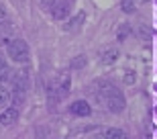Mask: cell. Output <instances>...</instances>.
<instances>
[{
    "label": "cell",
    "instance_id": "cell-1",
    "mask_svg": "<svg viewBox=\"0 0 157 139\" xmlns=\"http://www.w3.org/2000/svg\"><path fill=\"white\" fill-rule=\"evenodd\" d=\"M92 92L96 96V100L112 115H118V113H122L127 109V98H124L122 90H118V86H114L112 82L98 80L92 86Z\"/></svg>",
    "mask_w": 157,
    "mask_h": 139
},
{
    "label": "cell",
    "instance_id": "cell-2",
    "mask_svg": "<svg viewBox=\"0 0 157 139\" xmlns=\"http://www.w3.org/2000/svg\"><path fill=\"white\" fill-rule=\"evenodd\" d=\"M6 55L14 62V64H27L31 58V49L27 45L25 39H18V37H12V39L6 41Z\"/></svg>",
    "mask_w": 157,
    "mask_h": 139
},
{
    "label": "cell",
    "instance_id": "cell-3",
    "mask_svg": "<svg viewBox=\"0 0 157 139\" xmlns=\"http://www.w3.org/2000/svg\"><path fill=\"white\" fill-rule=\"evenodd\" d=\"M53 92H55V96H57L59 100H63L67 94H70L71 90V74L67 72V70H61V72H57V76H55V80H53Z\"/></svg>",
    "mask_w": 157,
    "mask_h": 139
},
{
    "label": "cell",
    "instance_id": "cell-4",
    "mask_svg": "<svg viewBox=\"0 0 157 139\" xmlns=\"http://www.w3.org/2000/svg\"><path fill=\"white\" fill-rule=\"evenodd\" d=\"M45 6L47 10H49V14H51L53 18H65L67 14H70V2L67 0H45Z\"/></svg>",
    "mask_w": 157,
    "mask_h": 139
},
{
    "label": "cell",
    "instance_id": "cell-5",
    "mask_svg": "<svg viewBox=\"0 0 157 139\" xmlns=\"http://www.w3.org/2000/svg\"><path fill=\"white\" fill-rule=\"evenodd\" d=\"M92 139H128V135L127 131H122L118 127H104V129H98Z\"/></svg>",
    "mask_w": 157,
    "mask_h": 139
},
{
    "label": "cell",
    "instance_id": "cell-6",
    "mask_svg": "<svg viewBox=\"0 0 157 139\" xmlns=\"http://www.w3.org/2000/svg\"><path fill=\"white\" fill-rule=\"evenodd\" d=\"M118 58H121V51H118V47H114V45H108L100 51V64H104V66L117 64Z\"/></svg>",
    "mask_w": 157,
    "mask_h": 139
},
{
    "label": "cell",
    "instance_id": "cell-7",
    "mask_svg": "<svg viewBox=\"0 0 157 139\" xmlns=\"http://www.w3.org/2000/svg\"><path fill=\"white\" fill-rule=\"evenodd\" d=\"M70 113L74 117H90L92 115V106L88 100H74L70 104Z\"/></svg>",
    "mask_w": 157,
    "mask_h": 139
},
{
    "label": "cell",
    "instance_id": "cell-8",
    "mask_svg": "<svg viewBox=\"0 0 157 139\" xmlns=\"http://www.w3.org/2000/svg\"><path fill=\"white\" fill-rule=\"evenodd\" d=\"M18 121V109L17 106H6L2 113H0V125L2 127H8L12 123Z\"/></svg>",
    "mask_w": 157,
    "mask_h": 139
},
{
    "label": "cell",
    "instance_id": "cell-9",
    "mask_svg": "<svg viewBox=\"0 0 157 139\" xmlns=\"http://www.w3.org/2000/svg\"><path fill=\"white\" fill-rule=\"evenodd\" d=\"M84 23H86V12H78L74 18H70V21H67V25H65L63 29H65V31H71V33H74V31H80Z\"/></svg>",
    "mask_w": 157,
    "mask_h": 139
},
{
    "label": "cell",
    "instance_id": "cell-10",
    "mask_svg": "<svg viewBox=\"0 0 157 139\" xmlns=\"http://www.w3.org/2000/svg\"><path fill=\"white\" fill-rule=\"evenodd\" d=\"M131 35H133V27H131L128 23H121L117 27V41L118 43H124Z\"/></svg>",
    "mask_w": 157,
    "mask_h": 139
},
{
    "label": "cell",
    "instance_id": "cell-11",
    "mask_svg": "<svg viewBox=\"0 0 157 139\" xmlns=\"http://www.w3.org/2000/svg\"><path fill=\"white\" fill-rule=\"evenodd\" d=\"M10 100H12V92L4 86V84H0V106L6 109V106L10 104Z\"/></svg>",
    "mask_w": 157,
    "mask_h": 139
},
{
    "label": "cell",
    "instance_id": "cell-12",
    "mask_svg": "<svg viewBox=\"0 0 157 139\" xmlns=\"http://www.w3.org/2000/svg\"><path fill=\"white\" fill-rule=\"evenodd\" d=\"M122 82H124L127 86H135V84H137V74H135L133 70H127V72L122 74Z\"/></svg>",
    "mask_w": 157,
    "mask_h": 139
},
{
    "label": "cell",
    "instance_id": "cell-13",
    "mask_svg": "<svg viewBox=\"0 0 157 139\" xmlns=\"http://www.w3.org/2000/svg\"><path fill=\"white\" fill-rule=\"evenodd\" d=\"M121 8H122V12L131 14V12L137 10V2L135 0H121Z\"/></svg>",
    "mask_w": 157,
    "mask_h": 139
},
{
    "label": "cell",
    "instance_id": "cell-14",
    "mask_svg": "<svg viewBox=\"0 0 157 139\" xmlns=\"http://www.w3.org/2000/svg\"><path fill=\"white\" fill-rule=\"evenodd\" d=\"M12 74H14V72H12L8 66H6V68H2V70H0V84L10 82V80H12Z\"/></svg>",
    "mask_w": 157,
    "mask_h": 139
},
{
    "label": "cell",
    "instance_id": "cell-15",
    "mask_svg": "<svg viewBox=\"0 0 157 139\" xmlns=\"http://www.w3.org/2000/svg\"><path fill=\"white\" fill-rule=\"evenodd\" d=\"M86 64H88L86 55H76V58H74V62H71V68H74V70H82Z\"/></svg>",
    "mask_w": 157,
    "mask_h": 139
},
{
    "label": "cell",
    "instance_id": "cell-16",
    "mask_svg": "<svg viewBox=\"0 0 157 139\" xmlns=\"http://www.w3.org/2000/svg\"><path fill=\"white\" fill-rule=\"evenodd\" d=\"M137 35H139L143 41H149V39H151V33H149V29H147L145 25H139V29H137Z\"/></svg>",
    "mask_w": 157,
    "mask_h": 139
},
{
    "label": "cell",
    "instance_id": "cell-17",
    "mask_svg": "<svg viewBox=\"0 0 157 139\" xmlns=\"http://www.w3.org/2000/svg\"><path fill=\"white\" fill-rule=\"evenodd\" d=\"M4 18H6V10H4V6L0 4V23H2Z\"/></svg>",
    "mask_w": 157,
    "mask_h": 139
},
{
    "label": "cell",
    "instance_id": "cell-18",
    "mask_svg": "<svg viewBox=\"0 0 157 139\" xmlns=\"http://www.w3.org/2000/svg\"><path fill=\"white\" fill-rule=\"evenodd\" d=\"M6 66H8V64H6L4 55H0V70H2V68H6Z\"/></svg>",
    "mask_w": 157,
    "mask_h": 139
},
{
    "label": "cell",
    "instance_id": "cell-19",
    "mask_svg": "<svg viewBox=\"0 0 157 139\" xmlns=\"http://www.w3.org/2000/svg\"><path fill=\"white\" fill-rule=\"evenodd\" d=\"M135 2H137V6H139V4H147L149 0H135Z\"/></svg>",
    "mask_w": 157,
    "mask_h": 139
}]
</instances>
